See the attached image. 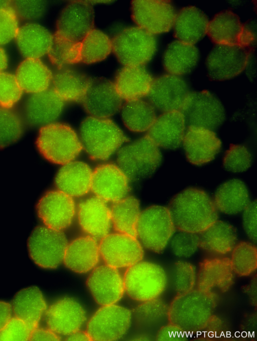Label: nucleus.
Returning <instances> with one entry per match:
<instances>
[{
	"mask_svg": "<svg viewBox=\"0 0 257 341\" xmlns=\"http://www.w3.org/2000/svg\"><path fill=\"white\" fill-rule=\"evenodd\" d=\"M33 329L25 321L12 317L0 331V340L26 341L30 340Z\"/></svg>",
	"mask_w": 257,
	"mask_h": 341,
	"instance_id": "obj_51",
	"label": "nucleus"
},
{
	"mask_svg": "<svg viewBox=\"0 0 257 341\" xmlns=\"http://www.w3.org/2000/svg\"><path fill=\"white\" fill-rule=\"evenodd\" d=\"M93 170L86 163L74 160L62 165L56 174L57 189L72 197L84 196L91 190Z\"/></svg>",
	"mask_w": 257,
	"mask_h": 341,
	"instance_id": "obj_28",
	"label": "nucleus"
},
{
	"mask_svg": "<svg viewBox=\"0 0 257 341\" xmlns=\"http://www.w3.org/2000/svg\"><path fill=\"white\" fill-rule=\"evenodd\" d=\"M213 201L217 210L223 213H238L250 202L248 188L240 179H229L217 188Z\"/></svg>",
	"mask_w": 257,
	"mask_h": 341,
	"instance_id": "obj_35",
	"label": "nucleus"
},
{
	"mask_svg": "<svg viewBox=\"0 0 257 341\" xmlns=\"http://www.w3.org/2000/svg\"><path fill=\"white\" fill-rule=\"evenodd\" d=\"M256 201L250 202L243 212L242 224L247 236L252 241H256L257 218Z\"/></svg>",
	"mask_w": 257,
	"mask_h": 341,
	"instance_id": "obj_53",
	"label": "nucleus"
},
{
	"mask_svg": "<svg viewBox=\"0 0 257 341\" xmlns=\"http://www.w3.org/2000/svg\"><path fill=\"white\" fill-rule=\"evenodd\" d=\"M122 100L113 82L98 78L90 79L81 102L89 116L109 118L120 110Z\"/></svg>",
	"mask_w": 257,
	"mask_h": 341,
	"instance_id": "obj_16",
	"label": "nucleus"
},
{
	"mask_svg": "<svg viewBox=\"0 0 257 341\" xmlns=\"http://www.w3.org/2000/svg\"><path fill=\"white\" fill-rule=\"evenodd\" d=\"M168 208L175 228L180 231L201 234L217 220L213 200L197 187H188L177 193Z\"/></svg>",
	"mask_w": 257,
	"mask_h": 341,
	"instance_id": "obj_1",
	"label": "nucleus"
},
{
	"mask_svg": "<svg viewBox=\"0 0 257 341\" xmlns=\"http://www.w3.org/2000/svg\"><path fill=\"white\" fill-rule=\"evenodd\" d=\"M179 330L176 327L169 323L168 325L163 326L159 330L157 334V339L159 340H169V339H171L172 336L174 338L175 335H177V338L179 339L178 334L175 333Z\"/></svg>",
	"mask_w": 257,
	"mask_h": 341,
	"instance_id": "obj_56",
	"label": "nucleus"
},
{
	"mask_svg": "<svg viewBox=\"0 0 257 341\" xmlns=\"http://www.w3.org/2000/svg\"><path fill=\"white\" fill-rule=\"evenodd\" d=\"M81 62L91 64L105 59L112 52V39L103 31L93 28L80 41Z\"/></svg>",
	"mask_w": 257,
	"mask_h": 341,
	"instance_id": "obj_41",
	"label": "nucleus"
},
{
	"mask_svg": "<svg viewBox=\"0 0 257 341\" xmlns=\"http://www.w3.org/2000/svg\"><path fill=\"white\" fill-rule=\"evenodd\" d=\"M199 57L198 50L194 45L175 40L166 48L163 64L169 74L180 76L193 70Z\"/></svg>",
	"mask_w": 257,
	"mask_h": 341,
	"instance_id": "obj_36",
	"label": "nucleus"
},
{
	"mask_svg": "<svg viewBox=\"0 0 257 341\" xmlns=\"http://www.w3.org/2000/svg\"><path fill=\"white\" fill-rule=\"evenodd\" d=\"M20 26L18 17L10 6L0 7V46L15 39Z\"/></svg>",
	"mask_w": 257,
	"mask_h": 341,
	"instance_id": "obj_50",
	"label": "nucleus"
},
{
	"mask_svg": "<svg viewBox=\"0 0 257 341\" xmlns=\"http://www.w3.org/2000/svg\"><path fill=\"white\" fill-rule=\"evenodd\" d=\"M11 306L15 316L25 321L33 330L38 327L47 309L42 292L36 286L26 287L17 292Z\"/></svg>",
	"mask_w": 257,
	"mask_h": 341,
	"instance_id": "obj_32",
	"label": "nucleus"
},
{
	"mask_svg": "<svg viewBox=\"0 0 257 341\" xmlns=\"http://www.w3.org/2000/svg\"><path fill=\"white\" fill-rule=\"evenodd\" d=\"M150 339V338L148 336H147V335H137L135 338H134V340H148Z\"/></svg>",
	"mask_w": 257,
	"mask_h": 341,
	"instance_id": "obj_59",
	"label": "nucleus"
},
{
	"mask_svg": "<svg viewBox=\"0 0 257 341\" xmlns=\"http://www.w3.org/2000/svg\"><path fill=\"white\" fill-rule=\"evenodd\" d=\"M45 315L48 328L60 336H67L81 329L86 320L84 308L70 297L55 301L47 308Z\"/></svg>",
	"mask_w": 257,
	"mask_h": 341,
	"instance_id": "obj_21",
	"label": "nucleus"
},
{
	"mask_svg": "<svg viewBox=\"0 0 257 341\" xmlns=\"http://www.w3.org/2000/svg\"><path fill=\"white\" fill-rule=\"evenodd\" d=\"M252 155L246 146L234 144L229 146L223 158V166L227 171L240 173L247 171L252 163Z\"/></svg>",
	"mask_w": 257,
	"mask_h": 341,
	"instance_id": "obj_46",
	"label": "nucleus"
},
{
	"mask_svg": "<svg viewBox=\"0 0 257 341\" xmlns=\"http://www.w3.org/2000/svg\"><path fill=\"white\" fill-rule=\"evenodd\" d=\"M191 92L183 78L168 74L153 79L148 96L153 106L163 112L182 110Z\"/></svg>",
	"mask_w": 257,
	"mask_h": 341,
	"instance_id": "obj_15",
	"label": "nucleus"
},
{
	"mask_svg": "<svg viewBox=\"0 0 257 341\" xmlns=\"http://www.w3.org/2000/svg\"><path fill=\"white\" fill-rule=\"evenodd\" d=\"M130 180L117 165L105 163L93 171L91 190L105 202H115L127 196Z\"/></svg>",
	"mask_w": 257,
	"mask_h": 341,
	"instance_id": "obj_24",
	"label": "nucleus"
},
{
	"mask_svg": "<svg viewBox=\"0 0 257 341\" xmlns=\"http://www.w3.org/2000/svg\"><path fill=\"white\" fill-rule=\"evenodd\" d=\"M123 278L125 293L140 302L158 298L168 282L167 273L162 267L142 261L127 268Z\"/></svg>",
	"mask_w": 257,
	"mask_h": 341,
	"instance_id": "obj_6",
	"label": "nucleus"
},
{
	"mask_svg": "<svg viewBox=\"0 0 257 341\" xmlns=\"http://www.w3.org/2000/svg\"><path fill=\"white\" fill-rule=\"evenodd\" d=\"M169 243L173 254L181 258L192 256L200 247L198 234L180 231L173 235Z\"/></svg>",
	"mask_w": 257,
	"mask_h": 341,
	"instance_id": "obj_49",
	"label": "nucleus"
},
{
	"mask_svg": "<svg viewBox=\"0 0 257 341\" xmlns=\"http://www.w3.org/2000/svg\"><path fill=\"white\" fill-rule=\"evenodd\" d=\"M208 23L205 14L197 7H184L176 14L174 36L177 40L194 45L207 34Z\"/></svg>",
	"mask_w": 257,
	"mask_h": 341,
	"instance_id": "obj_33",
	"label": "nucleus"
},
{
	"mask_svg": "<svg viewBox=\"0 0 257 341\" xmlns=\"http://www.w3.org/2000/svg\"><path fill=\"white\" fill-rule=\"evenodd\" d=\"M181 111L189 125L212 130L219 128L226 117L221 102L214 94L206 90L191 92Z\"/></svg>",
	"mask_w": 257,
	"mask_h": 341,
	"instance_id": "obj_12",
	"label": "nucleus"
},
{
	"mask_svg": "<svg viewBox=\"0 0 257 341\" xmlns=\"http://www.w3.org/2000/svg\"><path fill=\"white\" fill-rule=\"evenodd\" d=\"M207 34L217 45L249 47L254 39L252 33L229 10L217 13L209 21Z\"/></svg>",
	"mask_w": 257,
	"mask_h": 341,
	"instance_id": "obj_23",
	"label": "nucleus"
},
{
	"mask_svg": "<svg viewBox=\"0 0 257 341\" xmlns=\"http://www.w3.org/2000/svg\"><path fill=\"white\" fill-rule=\"evenodd\" d=\"M100 258L97 239L82 236L68 243L63 263L71 271L77 274L89 273L98 265Z\"/></svg>",
	"mask_w": 257,
	"mask_h": 341,
	"instance_id": "obj_27",
	"label": "nucleus"
},
{
	"mask_svg": "<svg viewBox=\"0 0 257 341\" xmlns=\"http://www.w3.org/2000/svg\"><path fill=\"white\" fill-rule=\"evenodd\" d=\"M175 228L169 208L154 205L141 212L137 226V238L146 249L159 253L169 243Z\"/></svg>",
	"mask_w": 257,
	"mask_h": 341,
	"instance_id": "obj_8",
	"label": "nucleus"
},
{
	"mask_svg": "<svg viewBox=\"0 0 257 341\" xmlns=\"http://www.w3.org/2000/svg\"><path fill=\"white\" fill-rule=\"evenodd\" d=\"M216 295L214 292L199 288L179 293L168 307L170 323L189 333L210 329L215 319Z\"/></svg>",
	"mask_w": 257,
	"mask_h": 341,
	"instance_id": "obj_2",
	"label": "nucleus"
},
{
	"mask_svg": "<svg viewBox=\"0 0 257 341\" xmlns=\"http://www.w3.org/2000/svg\"><path fill=\"white\" fill-rule=\"evenodd\" d=\"M131 15L137 26L154 35L172 28L176 13L169 1L134 0L131 3Z\"/></svg>",
	"mask_w": 257,
	"mask_h": 341,
	"instance_id": "obj_13",
	"label": "nucleus"
},
{
	"mask_svg": "<svg viewBox=\"0 0 257 341\" xmlns=\"http://www.w3.org/2000/svg\"><path fill=\"white\" fill-rule=\"evenodd\" d=\"M94 13L91 4L83 1H71L58 17L55 34L80 42L94 28Z\"/></svg>",
	"mask_w": 257,
	"mask_h": 341,
	"instance_id": "obj_18",
	"label": "nucleus"
},
{
	"mask_svg": "<svg viewBox=\"0 0 257 341\" xmlns=\"http://www.w3.org/2000/svg\"><path fill=\"white\" fill-rule=\"evenodd\" d=\"M64 103L52 88L32 94L25 103L22 118L29 126L41 128L56 122L63 112Z\"/></svg>",
	"mask_w": 257,
	"mask_h": 341,
	"instance_id": "obj_22",
	"label": "nucleus"
},
{
	"mask_svg": "<svg viewBox=\"0 0 257 341\" xmlns=\"http://www.w3.org/2000/svg\"><path fill=\"white\" fill-rule=\"evenodd\" d=\"M23 90L15 74L0 73V106L12 108L20 100Z\"/></svg>",
	"mask_w": 257,
	"mask_h": 341,
	"instance_id": "obj_48",
	"label": "nucleus"
},
{
	"mask_svg": "<svg viewBox=\"0 0 257 341\" xmlns=\"http://www.w3.org/2000/svg\"><path fill=\"white\" fill-rule=\"evenodd\" d=\"M23 91L34 94L50 88L53 74L40 59L25 58L18 65L15 74Z\"/></svg>",
	"mask_w": 257,
	"mask_h": 341,
	"instance_id": "obj_34",
	"label": "nucleus"
},
{
	"mask_svg": "<svg viewBox=\"0 0 257 341\" xmlns=\"http://www.w3.org/2000/svg\"><path fill=\"white\" fill-rule=\"evenodd\" d=\"M77 216L81 228L88 236L101 239L109 233L112 224L110 210L98 197L94 195L81 201Z\"/></svg>",
	"mask_w": 257,
	"mask_h": 341,
	"instance_id": "obj_26",
	"label": "nucleus"
},
{
	"mask_svg": "<svg viewBox=\"0 0 257 341\" xmlns=\"http://www.w3.org/2000/svg\"><path fill=\"white\" fill-rule=\"evenodd\" d=\"M24 129V121L19 113L12 108L0 106V148L18 141Z\"/></svg>",
	"mask_w": 257,
	"mask_h": 341,
	"instance_id": "obj_43",
	"label": "nucleus"
},
{
	"mask_svg": "<svg viewBox=\"0 0 257 341\" xmlns=\"http://www.w3.org/2000/svg\"><path fill=\"white\" fill-rule=\"evenodd\" d=\"M168 307L162 299L158 298L141 302L132 314L137 324L142 327L158 324L168 316Z\"/></svg>",
	"mask_w": 257,
	"mask_h": 341,
	"instance_id": "obj_44",
	"label": "nucleus"
},
{
	"mask_svg": "<svg viewBox=\"0 0 257 341\" xmlns=\"http://www.w3.org/2000/svg\"><path fill=\"white\" fill-rule=\"evenodd\" d=\"M60 337L49 328L37 327L32 332L31 340H59Z\"/></svg>",
	"mask_w": 257,
	"mask_h": 341,
	"instance_id": "obj_54",
	"label": "nucleus"
},
{
	"mask_svg": "<svg viewBox=\"0 0 257 341\" xmlns=\"http://www.w3.org/2000/svg\"><path fill=\"white\" fill-rule=\"evenodd\" d=\"M234 279L230 259L217 257L206 259L200 264L197 279L198 288L213 292H225Z\"/></svg>",
	"mask_w": 257,
	"mask_h": 341,
	"instance_id": "obj_30",
	"label": "nucleus"
},
{
	"mask_svg": "<svg viewBox=\"0 0 257 341\" xmlns=\"http://www.w3.org/2000/svg\"><path fill=\"white\" fill-rule=\"evenodd\" d=\"M51 62L60 68L81 62L80 42L54 35L48 54Z\"/></svg>",
	"mask_w": 257,
	"mask_h": 341,
	"instance_id": "obj_42",
	"label": "nucleus"
},
{
	"mask_svg": "<svg viewBox=\"0 0 257 341\" xmlns=\"http://www.w3.org/2000/svg\"><path fill=\"white\" fill-rule=\"evenodd\" d=\"M78 135L83 150L96 161L109 159L127 140L122 130L109 118L92 116L81 122Z\"/></svg>",
	"mask_w": 257,
	"mask_h": 341,
	"instance_id": "obj_3",
	"label": "nucleus"
},
{
	"mask_svg": "<svg viewBox=\"0 0 257 341\" xmlns=\"http://www.w3.org/2000/svg\"><path fill=\"white\" fill-rule=\"evenodd\" d=\"M68 243L62 231L45 225L38 226L29 237L28 249L31 258L37 265L52 269L63 263Z\"/></svg>",
	"mask_w": 257,
	"mask_h": 341,
	"instance_id": "obj_9",
	"label": "nucleus"
},
{
	"mask_svg": "<svg viewBox=\"0 0 257 341\" xmlns=\"http://www.w3.org/2000/svg\"><path fill=\"white\" fill-rule=\"evenodd\" d=\"M119 111L125 127L136 133L148 132L157 117L155 108L143 99L126 101Z\"/></svg>",
	"mask_w": 257,
	"mask_h": 341,
	"instance_id": "obj_39",
	"label": "nucleus"
},
{
	"mask_svg": "<svg viewBox=\"0 0 257 341\" xmlns=\"http://www.w3.org/2000/svg\"><path fill=\"white\" fill-rule=\"evenodd\" d=\"M172 276L174 288L179 293L193 289L197 279L195 267L184 261H179L174 264Z\"/></svg>",
	"mask_w": 257,
	"mask_h": 341,
	"instance_id": "obj_47",
	"label": "nucleus"
},
{
	"mask_svg": "<svg viewBox=\"0 0 257 341\" xmlns=\"http://www.w3.org/2000/svg\"><path fill=\"white\" fill-rule=\"evenodd\" d=\"M53 38L54 35L46 27L31 22L20 26L15 40L25 58L40 59L48 55Z\"/></svg>",
	"mask_w": 257,
	"mask_h": 341,
	"instance_id": "obj_29",
	"label": "nucleus"
},
{
	"mask_svg": "<svg viewBox=\"0 0 257 341\" xmlns=\"http://www.w3.org/2000/svg\"><path fill=\"white\" fill-rule=\"evenodd\" d=\"M87 288L100 306L117 303L125 293L123 276L106 264L97 265L89 273Z\"/></svg>",
	"mask_w": 257,
	"mask_h": 341,
	"instance_id": "obj_19",
	"label": "nucleus"
},
{
	"mask_svg": "<svg viewBox=\"0 0 257 341\" xmlns=\"http://www.w3.org/2000/svg\"><path fill=\"white\" fill-rule=\"evenodd\" d=\"M153 79L143 66H124L116 74L113 82L118 94L126 101L148 96Z\"/></svg>",
	"mask_w": 257,
	"mask_h": 341,
	"instance_id": "obj_31",
	"label": "nucleus"
},
{
	"mask_svg": "<svg viewBox=\"0 0 257 341\" xmlns=\"http://www.w3.org/2000/svg\"><path fill=\"white\" fill-rule=\"evenodd\" d=\"M182 145L188 161L195 166H202L216 158L221 149L222 143L214 130L189 125Z\"/></svg>",
	"mask_w": 257,
	"mask_h": 341,
	"instance_id": "obj_17",
	"label": "nucleus"
},
{
	"mask_svg": "<svg viewBox=\"0 0 257 341\" xmlns=\"http://www.w3.org/2000/svg\"><path fill=\"white\" fill-rule=\"evenodd\" d=\"M250 54L249 47L217 45L209 53L205 61L210 79L222 81L240 74L246 67Z\"/></svg>",
	"mask_w": 257,
	"mask_h": 341,
	"instance_id": "obj_11",
	"label": "nucleus"
},
{
	"mask_svg": "<svg viewBox=\"0 0 257 341\" xmlns=\"http://www.w3.org/2000/svg\"><path fill=\"white\" fill-rule=\"evenodd\" d=\"M187 124L181 110L163 112L156 117L147 135L160 148L175 150L182 145Z\"/></svg>",
	"mask_w": 257,
	"mask_h": 341,
	"instance_id": "obj_25",
	"label": "nucleus"
},
{
	"mask_svg": "<svg viewBox=\"0 0 257 341\" xmlns=\"http://www.w3.org/2000/svg\"><path fill=\"white\" fill-rule=\"evenodd\" d=\"M100 258L117 269L127 268L142 260L143 246L137 237L115 233L108 234L99 243Z\"/></svg>",
	"mask_w": 257,
	"mask_h": 341,
	"instance_id": "obj_14",
	"label": "nucleus"
},
{
	"mask_svg": "<svg viewBox=\"0 0 257 341\" xmlns=\"http://www.w3.org/2000/svg\"><path fill=\"white\" fill-rule=\"evenodd\" d=\"M201 234L200 247L214 255H225L232 251L236 245L235 230L223 221L217 220Z\"/></svg>",
	"mask_w": 257,
	"mask_h": 341,
	"instance_id": "obj_38",
	"label": "nucleus"
},
{
	"mask_svg": "<svg viewBox=\"0 0 257 341\" xmlns=\"http://www.w3.org/2000/svg\"><path fill=\"white\" fill-rule=\"evenodd\" d=\"M90 79L78 71L60 68L53 74L52 88L64 102L81 101Z\"/></svg>",
	"mask_w": 257,
	"mask_h": 341,
	"instance_id": "obj_37",
	"label": "nucleus"
},
{
	"mask_svg": "<svg viewBox=\"0 0 257 341\" xmlns=\"http://www.w3.org/2000/svg\"><path fill=\"white\" fill-rule=\"evenodd\" d=\"M232 270L235 274L246 276L254 272L257 266V250L252 244L242 242L235 245L230 259Z\"/></svg>",
	"mask_w": 257,
	"mask_h": 341,
	"instance_id": "obj_45",
	"label": "nucleus"
},
{
	"mask_svg": "<svg viewBox=\"0 0 257 341\" xmlns=\"http://www.w3.org/2000/svg\"><path fill=\"white\" fill-rule=\"evenodd\" d=\"M8 64V58L5 50L0 46V73L4 71Z\"/></svg>",
	"mask_w": 257,
	"mask_h": 341,
	"instance_id": "obj_58",
	"label": "nucleus"
},
{
	"mask_svg": "<svg viewBox=\"0 0 257 341\" xmlns=\"http://www.w3.org/2000/svg\"><path fill=\"white\" fill-rule=\"evenodd\" d=\"M12 7L19 17L33 20L41 17L45 10V3L41 1H16Z\"/></svg>",
	"mask_w": 257,
	"mask_h": 341,
	"instance_id": "obj_52",
	"label": "nucleus"
},
{
	"mask_svg": "<svg viewBox=\"0 0 257 341\" xmlns=\"http://www.w3.org/2000/svg\"><path fill=\"white\" fill-rule=\"evenodd\" d=\"M110 210L111 224L116 231L137 237V226L141 212L138 200L126 196L114 202Z\"/></svg>",
	"mask_w": 257,
	"mask_h": 341,
	"instance_id": "obj_40",
	"label": "nucleus"
},
{
	"mask_svg": "<svg viewBox=\"0 0 257 341\" xmlns=\"http://www.w3.org/2000/svg\"><path fill=\"white\" fill-rule=\"evenodd\" d=\"M68 340H91V339L86 330L79 329L66 336Z\"/></svg>",
	"mask_w": 257,
	"mask_h": 341,
	"instance_id": "obj_57",
	"label": "nucleus"
},
{
	"mask_svg": "<svg viewBox=\"0 0 257 341\" xmlns=\"http://www.w3.org/2000/svg\"><path fill=\"white\" fill-rule=\"evenodd\" d=\"M112 52L124 66H143L152 58L157 48L154 36L135 26L125 28L112 39Z\"/></svg>",
	"mask_w": 257,
	"mask_h": 341,
	"instance_id": "obj_7",
	"label": "nucleus"
},
{
	"mask_svg": "<svg viewBox=\"0 0 257 341\" xmlns=\"http://www.w3.org/2000/svg\"><path fill=\"white\" fill-rule=\"evenodd\" d=\"M37 211L45 226L62 231L72 222L76 208L73 197L57 189L43 196L37 204Z\"/></svg>",
	"mask_w": 257,
	"mask_h": 341,
	"instance_id": "obj_20",
	"label": "nucleus"
},
{
	"mask_svg": "<svg viewBox=\"0 0 257 341\" xmlns=\"http://www.w3.org/2000/svg\"><path fill=\"white\" fill-rule=\"evenodd\" d=\"M12 306L9 303L0 301V331L12 317Z\"/></svg>",
	"mask_w": 257,
	"mask_h": 341,
	"instance_id": "obj_55",
	"label": "nucleus"
},
{
	"mask_svg": "<svg viewBox=\"0 0 257 341\" xmlns=\"http://www.w3.org/2000/svg\"><path fill=\"white\" fill-rule=\"evenodd\" d=\"M132 319L130 310L116 303L101 306L87 321L86 331L91 340H116L126 334Z\"/></svg>",
	"mask_w": 257,
	"mask_h": 341,
	"instance_id": "obj_10",
	"label": "nucleus"
},
{
	"mask_svg": "<svg viewBox=\"0 0 257 341\" xmlns=\"http://www.w3.org/2000/svg\"><path fill=\"white\" fill-rule=\"evenodd\" d=\"M116 153L117 165L130 181L151 176L162 161L160 148L148 135L124 144Z\"/></svg>",
	"mask_w": 257,
	"mask_h": 341,
	"instance_id": "obj_4",
	"label": "nucleus"
},
{
	"mask_svg": "<svg viewBox=\"0 0 257 341\" xmlns=\"http://www.w3.org/2000/svg\"><path fill=\"white\" fill-rule=\"evenodd\" d=\"M37 146L47 160L62 165L75 160L83 150L76 131L66 124L56 122L40 128Z\"/></svg>",
	"mask_w": 257,
	"mask_h": 341,
	"instance_id": "obj_5",
	"label": "nucleus"
}]
</instances>
